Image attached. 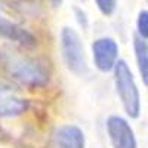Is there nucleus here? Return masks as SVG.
<instances>
[{
	"instance_id": "obj_9",
	"label": "nucleus",
	"mask_w": 148,
	"mask_h": 148,
	"mask_svg": "<svg viewBox=\"0 0 148 148\" xmlns=\"http://www.w3.org/2000/svg\"><path fill=\"white\" fill-rule=\"evenodd\" d=\"M133 51L139 76L142 79V83L148 88V42L136 36L133 39Z\"/></svg>"
},
{
	"instance_id": "obj_14",
	"label": "nucleus",
	"mask_w": 148,
	"mask_h": 148,
	"mask_svg": "<svg viewBox=\"0 0 148 148\" xmlns=\"http://www.w3.org/2000/svg\"><path fill=\"white\" fill-rule=\"evenodd\" d=\"M0 133H2V130H0Z\"/></svg>"
},
{
	"instance_id": "obj_11",
	"label": "nucleus",
	"mask_w": 148,
	"mask_h": 148,
	"mask_svg": "<svg viewBox=\"0 0 148 148\" xmlns=\"http://www.w3.org/2000/svg\"><path fill=\"white\" fill-rule=\"evenodd\" d=\"M117 2L119 0H95V5L104 16H110L116 12Z\"/></svg>"
},
{
	"instance_id": "obj_4",
	"label": "nucleus",
	"mask_w": 148,
	"mask_h": 148,
	"mask_svg": "<svg viewBox=\"0 0 148 148\" xmlns=\"http://www.w3.org/2000/svg\"><path fill=\"white\" fill-rule=\"evenodd\" d=\"M28 99L10 80L0 77V117L10 119L24 114L28 110Z\"/></svg>"
},
{
	"instance_id": "obj_3",
	"label": "nucleus",
	"mask_w": 148,
	"mask_h": 148,
	"mask_svg": "<svg viewBox=\"0 0 148 148\" xmlns=\"http://www.w3.org/2000/svg\"><path fill=\"white\" fill-rule=\"evenodd\" d=\"M59 45L61 55H62V61L67 70L80 77L86 76L89 68L80 34L71 27H62L59 34Z\"/></svg>"
},
{
	"instance_id": "obj_12",
	"label": "nucleus",
	"mask_w": 148,
	"mask_h": 148,
	"mask_svg": "<svg viewBox=\"0 0 148 148\" xmlns=\"http://www.w3.org/2000/svg\"><path fill=\"white\" fill-rule=\"evenodd\" d=\"M74 16H76V19H77V22H79V25L83 28V30H86L89 27V18H88V14L82 9V8H79V6H74Z\"/></svg>"
},
{
	"instance_id": "obj_8",
	"label": "nucleus",
	"mask_w": 148,
	"mask_h": 148,
	"mask_svg": "<svg viewBox=\"0 0 148 148\" xmlns=\"http://www.w3.org/2000/svg\"><path fill=\"white\" fill-rule=\"evenodd\" d=\"M86 138L76 125H62L52 133V148H84Z\"/></svg>"
},
{
	"instance_id": "obj_6",
	"label": "nucleus",
	"mask_w": 148,
	"mask_h": 148,
	"mask_svg": "<svg viewBox=\"0 0 148 148\" xmlns=\"http://www.w3.org/2000/svg\"><path fill=\"white\" fill-rule=\"evenodd\" d=\"M105 129L113 148H138V141L132 126L121 116H110L105 121Z\"/></svg>"
},
{
	"instance_id": "obj_1",
	"label": "nucleus",
	"mask_w": 148,
	"mask_h": 148,
	"mask_svg": "<svg viewBox=\"0 0 148 148\" xmlns=\"http://www.w3.org/2000/svg\"><path fill=\"white\" fill-rule=\"evenodd\" d=\"M0 67L14 80L27 88H43L51 82V67L45 59L5 46L0 49Z\"/></svg>"
},
{
	"instance_id": "obj_7",
	"label": "nucleus",
	"mask_w": 148,
	"mask_h": 148,
	"mask_svg": "<svg viewBox=\"0 0 148 148\" xmlns=\"http://www.w3.org/2000/svg\"><path fill=\"white\" fill-rule=\"evenodd\" d=\"M92 58L101 73L114 71L119 62V45L113 37H99L92 43Z\"/></svg>"
},
{
	"instance_id": "obj_13",
	"label": "nucleus",
	"mask_w": 148,
	"mask_h": 148,
	"mask_svg": "<svg viewBox=\"0 0 148 148\" xmlns=\"http://www.w3.org/2000/svg\"><path fill=\"white\" fill-rule=\"evenodd\" d=\"M49 3H51L53 8H59L61 5L64 3V0H49Z\"/></svg>"
},
{
	"instance_id": "obj_5",
	"label": "nucleus",
	"mask_w": 148,
	"mask_h": 148,
	"mask_svg": "<svg viewBox=\"0 0 148 148\" xmlns=\"http://www.w3.org/2000/svg\"><path fill=\"white\" fill-rule=\"evenodd\" d=\"M0 37L22 47H33L37 43L36 36L30 30L9 16L8 8L3 2H0Z\"/></svg>"
},
{
	"instance_id": "obj_2",
	"label": "nucleus",
	"mask_w": 148,
	"mask_h": 148,
	"mask_svg": "<svg viewBox=\"0 0 148 148\" xmlns=\"http://www.w3.org/2000/svg\"><path fill=\"white\" fill-rule=\"evenodd\" d=\"M114 86L125 113L130 119H138L141 114V95L133 73L126 61L119 59L114 68Z\"/></svg>"
},
{
	"instance_id": "obj_10",
	"label": "nucleus",
	"mask_w": 148,
	"mask_h": 148,
	"mask_svg": "<svg viewBox=\"0 0 148 148\" xmlns=\"http://www.w3.org/2000/svg\"><path fill=\"white\" fill-rule=\"evenodd\" d=\"M136 31H138V37L148 40V10H141L138 14Z\"/></svg>"
}]
</instances>
